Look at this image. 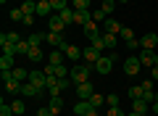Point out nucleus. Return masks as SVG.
<instances>
[{
  "label": "nucleus",
  "instance_id": "1",
  "mask_svg": "<svg viewBox=\"0 0 158 116\" xmlns=\"http://www.w3.org/2000/svg\"><path fill=\"white\" fill-rule=\"evenodd\" d=\"M90 63H77V66H74L71 69V77H69V79H71V82L74 84H82V82H90Z\"/></svg>",
  "mask_w": 158,
  "mask_h": 116
},
{
  "label": "nucleus",
  "instance_id": "2",
  "mask_svg": "<svg viewBox=\"0 0 158 116\" xmlns=\"http://www.w3.org/2000/svg\"><path fill=\"white\" fill-rule=\"evenodd\" d=\"M113 58H116L113 50H111V55H103L100 61L95 63V71H98V74H111V71H113Z\"/></svg>",
  "mask_w": 158,
  "mask_h": 116
},
{
  "label": "nucleus",
  "instance_id": "3",
  "mask_svg": "<svg viewBox=\"0 0 158 116\" xmlns=\"http://www.w3.org/2000/svg\"><path fill=\"white\" fill-rule=\"evenodd\" d=\"M42 95H45V90H40L37 84H32V82H24L19 98H42Z\"/></svg>",
  "mask_w": 158,
  "mask_h": 116
},
{
  "label": "nucleus",
  "instance_id": "4",
  "mask_svg": "<svg viewBox=\"0 0 158 116\" xmlns=\"http://www.w3.org/2000/svg\"><path fill=\"white\" fill-rule=\"evenodd\" d=\"M140 69H142V63H140V58H137V55H129V58L124 61V74H127V77L140 74Z\"/></svg>",
  "mask_w": 158,
  "mask_h": 116
},
{
  "label": "nucleus",
  "instance_id": "5",
  "mask_svg": "<svg viewBox=\"0 0 158 116\" xmlns=\"http://www.w3.org/2000/svg\"><path fill=\"white\" fill-rule=\"evenodd\" d=\"M82 58H85V61L90 63V66H95V63H98V61L103 58V53H100L98 48H92V45H87V48L82 50Z\"/></svg>",
  "mask_w": 158,
  "mask_h": 116
},
{
  "label": "nucleus",
  "instance_id": "6",
  "mask_svg": "<svg viewBox=\"0 0 158 116\" xmlns=\"http://www.w3.org/2000/svg\"><path fill=\"white\" fill-rule=\"evenodd\" d=\"M140 63H142V69H153L156 66V53L153 50H145V48H140Z\"/></svg>",
  "mask_w": 158,
  "mask_h": 116
},
{
  "label": "nucleus",
  "instance_id": "7",
  "mask_svg": "<svg viewBox=\"0 0 158 116\" xmlns=\"http://www.w3.org/2000/svg\"><path fill=\"white\" fill-rule=\"evenodd\" d=\"M61 50H63V55H66L69 61H79V58H82V50H79L77 45H71V42H63Z\"/></svg>",
  "mask_w": 158,
  "mask_h": 116
},
{
  "label": "nucleus",
  "instance_id": "8",
  "mask_svg": "<svg viewBox=\"0 0 158 116\" xmlns=\"http://www.w3.org/2000/svg\"><path fill=\"white\" fill-rule=\"evenodd\" d=\"M118 37H124V42H127V48H129V50H137V48H140V40L135 37V32H132V29H127V27H124Z\"/></svg>",
  "mask_w": 158,
  "mask_h": 116
},
{
  "label": "nucleus",
  "instance_id": "9",
  "mask_svg": "<svg viewBox=\"0 0 158 116\" xmlns=\"http://www.w3.org/2000/svg\"><path fill=\"white\" fill-rule=\"evenodd\" d=\"M29 82L37 84L40 90H48V74L45 71H29Z\"/></svg>",
  "mask_w": 158,
  "mask_h": 116
},
{
  "label": "nucleus",
  "instance_id": "10",
  "mask_svg": "<svg viewBox=\"0 0 158 116\" xmlns=\"http://www.w3.org/2000/svg\"><path fill=\"white\" fill-rule=\"evenodd\" d=\"M92 95H95V90H92V84H90V82L77 84V98H79V100H90Z\"/></svg>",
  "mask_w": 158,
  "mask_h": 116
},
{
  "label": "nucleus",
  "instance_id": "11",
  "mask_svg": "<svg viewBox=\"0 0 158 116\" xmlns=\"http://www.w3.org/2000/svg\"><path fill=\"white\" fill-rule=\"evenodd\" d=\"M103 29H106V34H116V37H118L121 29H124V24L118 21V19H108V21L103 24Z\"/></svg>",
  "mask_w": 158,
  "mask_h": 116
},
{
  "label": "nucleus",
  "instance_id": "12",
  "mask_svg": "<svg viewBox=\"0 0 158 116\" xmlns=\"http://www.w3.org/2000/svg\"><path fill=\"white\" fill-rule=\"evenodd\" d=\"M27 40H29V45H32V48H42V45L48 42V32H32Z\"/></svg>",
  "mask_w": 158,
  "mask_h": 116
},
{
  "label": "nucleus",
  "instance_id": "13",
  "mask_svg": "<svg viewBox=\"0 0 158 116\" xmlns=\"http://www.w3.org/2000/svg\"><path fill=\"white\" fill-rule=\"evenodd\" d=\"M92 21V11L90 8H85V11H74V24H82V27H85V24H90Z\"/></svg>",
  "mask_w": 158,
  "mask_h": 116
},
{
  "label": "nucleus",
  "instance_id": "14",
  "mask_svg": "<svg viewBox=\"0 0 158 116\" xmlns=\"http://www.w3.org/2000/svg\"><path fill=\"white\" fill-rule=\"evenodd\" d=\"M63 27H66V21H63L58 13L48 19V29H50V32H58V34H61V32H63Z\"/></svg>",
  "mask_w": 158,
  "mask_h": 116
},
{
  "label": "nucleus",
  "instance_id": "15",
  "mask_svg": "<svg viewBox=\"0 0 158 116\" xmlns=\"http://www.w3.org/2000/svg\"><path fill=\"white\" fill-rule=\"evenodd\" d=\"M156 45H158V34L156 32L145 34V37L140 40V48H145V50H156Z\"/></svg>",
  "mask_w": 158,
  "mask_h": 116
},
{
  "label": "nucleus",
  "instance_id": "16",
  "mask_svg": "<svg viewBox=\"0 0 158 116\" xmlns=\"http://www.w3.org/2000/svg\"><path fill=\"white\" fill-rule=\"evenodd\" d=\"M63 58H66V55H63L61 48H56V50H50V53H48V63H53V66H61Z\"/></svg>",
  "mask_w": 158,
  "mask_h": 116
},
{
  "label": "nucleus",
  "instance_id": "17",
  "mask_svg": "<svg viewBox=\"0 0 158 116\" xmlns=\"http://www.w3.org/2000/svg\"><path fill=\"white\" fill-rule=\"evenodd\" d=\"M13 58L16 55H11V53H3V58H0V71H13Z\"/></svg>",
  "mask_w": 158,
  "mask_h": 116
},
{
  "label": "nucleus",
  "instance_id": "18",
  "mask_svg": "<svg viewBox=\"0 0 158 116\" xmlns=\"http://www.w3.org/2000/svg\"><path fill=\"white\" fill-rule=\"evenodd\" d=\"M50 13H53L50 0H37V16H48L50 19Z\"/></svg>",
  "mask_w": 158,
  "mask_h": 116
},
{
  "label": "nucleus",
  "instance_id": "19",
  "mask_svg": "<svg viewBox=\"0 0 158 116\" xmlns=\"http://www.w3.org/2000/svg\"><path fill=\"white\" fill-rule=\"evenodd\" d=\"M21 84H24V82H19V79H8V82H6L8 95H21Z\"/></svg>",
  "mask_w": 158,
  "mask_h": 116
},
{
  "label": "nucleus",
  "instance_id": "20",
  "mask_svg": "<svg viewBox=\"0 0 158 116\" xmlns=\"http://www.w3.org/2000/svg\"><path fill=\"white\" fill-rule=\"evenodd\" d=\"M0 48H3V53H11V55H16V45H13L11 40L6 37V34H0Z\"/></svg>",
  "mask_w": 158,
  "mask_h": 116
},
{
  "label": "nucleus",
  "instance_id": "21",
  "mask_svg": "<svg viewBox=\"0 0 158 116\" xmlns=\"http://www.w3.org/2000/svg\"><path fill=\"white\" fill-rule=\"evenodd\" d=\"M21 11H24V16H37V3H34V0H24Z\"/></svg>",
  "mask_w": 158,
  "mask_h": 116
},
{
  "label": "nucleus",
  "instance_id": "22",
  "mask_svg": "<svg viewBox=\"0 0 158 116\" xmlns=\"http://www.w3.org/2000/svg\"><path fill=\"white\" fill-rule=\"evenodd\" d=\"M63 42H66V40H63V34H58V32H48V45H53V48H61Z\"/></svg>",
  "mask_w": 158,
  "mask_h": 116
},
{
  "label": "nucleus",
  "instance_id": "23",
  "mask_svg": "<svg viewBox=\"0 0 158 116\" xmlns=\"http://www.w3.org/2000/svg\"><path fill=\"white\" fill-rule=\"evenodd\" d=\"M27 58H29V61H34V63H40V61H45V53H42V48H32L27 53Z\"/></svg>",
  "mask_w": 158,
  "mask_h": 116
},
{
  "label": "nucleus",
  "instance_id": "24",
  "mask_svg": "<svg viewBox=\"0 0 158 116\" xmlns=\"http://www.w3.org/2000/svg\"><path fill=\"white\" fill-rule=\"evenodd\" d=\"M148 100H142V98H137V100H132V111H137V114H148Z\"/></svg>",
  "mask_w": 158,
  "mask_h": 116
},
{
  "label": "nucleus",
  "instance_id": "25",
  "mask_svg": "<svg viewBox=\"0 0 158 116\" xmlns=\"http://www.w3.org/2000/svg\"><path fill=\"white\" fill-rule=\"evenodd\" d=\"M145 95V90H142V84H129V100H137Z\"/></svg>",
  "mask_w": 158,
  "mask_h": 116
},
{
  "label": "nucleus",
  "instance_id": "26",
  "mask_svg": "<svg viewBox=\"0 0 158 116\" xmlns=\"http://www.w3.org/2000/svg\"><path fill=\"white\" fill-rule=\"evenodd\" d=\"M92 21H95V24H106L108 21V13L103 11V8H98V11H92Z\"/></svg>",
  "mask_w": 158,
  "mask_h": 116
},
{
  "label": "nucleus",
  "instance_id": "27",
  "mask_svg": "<svg viewBox=\"0 0 158 116\" xmlns=\"http://www.w3.org/2000/svg\"><path fill=\"white\" fill-rule=\"evenodd\" d=\"M90 45L103 53V50H106V45H103V34H90Z\"/></svg>",
  "mask_w": 158,
  "mask_h": 116
},
{
  "label": "nucleus",
  "instance_id": "28",
  "mask_svg": "<svg viewBox=\"0 0 158 116\" xmlns=\"http://www.w3.org/2000/svg\"><path fill=\"white\" fill-rule=\"evenodd\" d=\"M50 6H53V13H61L69 8V0H50Z\"/></svg>",
  "mask_w": 158,
  "mask_h": 116
},
{
  "label": "nucleus",
  "instance_id": "29",
  "mask_svg": "<svg viewBox=\"0 0 158 116\" xmlns=\"http://www.w3.org/2000/svg\"><path fill=\"white\" fill-rule=\"evenodd\" d=\"M11 108H13L16 116H21L24 111H27V103H24V100H11Z\"/></svg>",
  "mask_w": 158,
  "mask_h": 116
},
{
  "label": "nucleus",
  "instance_id": "30",
  "mask_svg": "<svg viewBox=\"0 0 158 116\" xmlns=\"http://www.w3.org/2000/svg\"><path fill=\"white\" fill-rule=\"evenodd\" d=\"M48 108H50V111H56V114H61L63 100H61V98H50V100H48Z\"/></svg>",
  "mask_w": 158,
  "mask_h": 116
},
{
  "label": "nucleus",
  "instance_id": "31",
  "mask_svg": "<svg viewBox=\"0 0 158 116\" xmlns=\"http://www.w3.org/2000/svg\"><path fill=\"white\" fill-rule=\"evenodd\" d=\"M29 50H32V45H29V40H21V42L16 45V55H27Z\"/></svg>",
  "mask_w": 158,
  "mask_h": 116
},
{
  "label": "nucleus",
  "instance_id": "32",
  "mask_svg": "<svg viewBox=\"0 0 158 116\" xmlns=\"http://www.w3.org/2000/svg\"><path fill=\"white\" fill-rule=\"evenodd\" d=\"M116 42H118V40H116V34H103V45H106L108 50H113V48H116Z\"/></svg>",
  "mask_w": 158,
  "mask_h": 116
},
{
  "label": "nucleus",
  "instance_id": "33",
  "mask_svg": "<svg viewBox=\"0 0 158 116\" xmlns=\"http://www.w3.org/2000/svg\"><path fill=\"white\" fill-rule=\"evenodd\" d=\"M13 79H19V82H29V74H27V69H13Z\"/></svg>",
  "mask_w": 158,
  "mask_h": 116
},
{
  "label": "nucleus",
  "instance_id": "34",
  "mask_svg": "<svg viewBox=\"0 0 158 116\" xmlns=\"http://www.w3.org/2000/svg\"><path fill=\"white\" fill-rule=\"evenodd\" d=\"M85 34H87V37H90V34H100V24H95V21L85 24Z\"/></svg>",
  "mask_w": 158,
  "mask_h": 116
},
{
  "label": "nucleus",
  "instance_id": "35",
  "mask_svg": "<svg viewBox=\"0 0 158 116\" xmlns=\"http://www.w3.org/2000/svg\"><path fill=\"white\" fill-rule=\"evenodd\" d=\"M58 16H61V19H63V21H66V24H74V8L69 6L66 11H61V13H58Z\"/></svg>",
  "mask_w": 158,
  "mask_h": 116
},
{
  "label": "nucleus",
  "instance_id": "36",
  "mask_svg": "<svg viewBox=\"0 0 158 116\" xmlns=\"http://www.w3.org/2000/svg\"><path fill=\"white\" fill-rule=\"evenodd\" d=\"M71 8L74 11H85V8H90V0H71Z\"/></svg>",
  "mask_w": 158,
  "mask_h": 116
},
{
  "label": "nucleus",
  "instance_id": "37",
  "mask_svg": "<svg viewBox=\"0 0 158 116\" xmlns=\"http://www.w3.org/2000/svg\"><path fill=\"white\" fill-rule=\"evenodd\" d=\"M103 11H106L108 13V16H113V8H116V0H103Z\"/></svg>",
  "mask_w": 158,
  "mask_h": 116
},
{
  "label": "nucleus",
  "instance_id": "38",
  "mask_svg": "<svg viewBox=\"0 0 158 116\" xmlns=\"http://www.w3.org/2000/svg\"><path fill=\"white\" fill-rule=\"evenodd\" d=\"M8 16H11L13 21H21V24H24V11H21V8H13V11L8 13Z\"/></svg>",
  "mask_w": 158,
  "mask_h": 116
},
{
  "label": "nucleus",
  "instance_id": "39",
  "mask_svg": "<svg viewBox=\"0 0 158 116\" xmlns=\"http://www.w3.org/2000/svg\"><path fill=\"white\" fill-rule=\"evenodd\" d=\"M90 103L95 105V108H100V105H106V98H103V95H98V92H95V95H92V98H90Z\"/></svg>",
  "mask_w": 158,
  "mask_h": 116
},
{
  "label": "nucleus",
  "instance_id": "40",
  "mask_svg": "<svg viewBox=\"0 0 158 116\" xmlns=\"http://www.w3.org/2000/svg\"><path fill=\"white\" fill-rule=\"evenodd\" d=\"M106 103H108V108H111V105H118V103H121V98H118L116 92H111V95L106 98Z\"/></svg>",
  "mask_w": 158,
  "mask_h": 116
},
{
  "label": "nucleus",
  "instance_id": "41",
  "mask_svg": "<svg viewBox=\"0 0 158 116\" xmlns=\"http://www.w3.org/2000/svg\"><path fill=\"white\" fill-rule=\"evenodd\" d=\"M0 116H16V114H13V108L8 103H3V105H0Z\"/></svg>",
  "mask_w": 158,
  "mask_h": 116
},
{
  "label": "nucleus",
  "instance_id": "42",
  "mask_svg": "<svg viewBox=\"0 0 158 116\" xmlns=\"http://www.w3.org/2000/svg\"><path fill=\"white\" fill-rule=\"evenodd\" d=\"M108 116H127V114L118 108V105H111V108H108Z\"/></svg>",
  "mask_w": 158,
  "mask_h": 116
},
{
  "label": "nucleus",
  "instance_id": "43",
  "mask_svg": "<svg viewBox=\"0 0 158 116\" xmlns=\"http://www.w3.org/2000/svg\"><path fill=\"white\" fill-rule=\"evenodd\" d=\"M37 116H58V114H56V111H50L48 105H42V108L37 111Z\"/></svg>",
  "mask_w": 158,
  "mask_h": 116
},
{
  "label": "nucleus",
  "instance_id": "44",
  "mask_svg": "<svg viewBox=\"0 0 158 116\" xmlns=\"http://www.w3.org/2000/svg\"><path fill=\"white\" fill-rule=\"evenodd\" d=\"M6 37H8V40H11V42H13V45H19V42H21V37H19V34H16V32H6Z\"/></svg>",
  "mask_w": 158,
  "mask_h": 116
},
{
  "label": "nucleus",
  "instance_id": "45",
  "mask_svg": "<svg viewBox=\"0 0 158 116\" xmlns=\"http://www.w3.org/2000/svg\"><path fill=\"white\" fill-rule=\"evenodd\" d=\"M153 82H156V79H145V82H142V90H153Z\"/></svg>",
  "mask_w": 158,
  "mask_h": 116
},
{
  "label": "nucleus",
  "instance_id": "46",
  "mask_svg": "<svg viewBox=\"0 0 158 116\" xmlns=\"http://www.w3.org/2000/svg\"><path fill=\"white\" fill-rule=\"evenodd\" d=\"M150 71H153V74H150V79H158V66H153Z\"/></svg>",
  "mask_w": 158,
  "mask_h": 116
},
{
  "label": "nucleus",
  "instance_id": "47",
  "mask_svg": "<svg viewBox=\"0 0 158 116\" xmlns=\"http://www.w3.org/2000/svg\"><path fill=\"white\" fill-rule=\"evenodd\" d=\"M153 116H158V103H153Z\"/></svg>",
  "mask_w": 158,
  "mask_h": 116
},
{
  "label": "nucleus",
  "instance_id": "48",
  "mask_svg": "<svg viewBox=\"0 0 158 116\" xmlns=\"http://www.w3.org/2000/svg\"><path fill=\"white\" fill-rule=\"evenodd\" d=\"M127 116H145V114H137V111H129V114H127Z\"/></svg>",
  "mask_w": 158,
  "mask_h": 116
},
{
  "label": "nucleus",
  "instance_id": "49",
  "mask_svg": "<svg viewBox=\"0 0 158 116\" xmlns=\"http://www.w3.org/2000/svg\"><path fill=\"white\" fill-rule=\"evenodd\" d=\"M156 66H158V53H156Z\"/></svg>",
  "mask_w": 158,
  "mask_h": 116
},
{
  "label": "nucleus",
  "instance_id": "50",
  "mask_svg": "<svg viewBox=\"0 0 158 116\" xmlns=\"http://www.w3.org/2000/svg\"><path fill=\"white\" fill-rule=\"evenodd\" d=\"M116 3H127V0H116Z\"/></svg>",
  "mask_w": 158,
  "mask_h": 116
},
{
  "label": "nucleus",
  "instance_id": "51",
  "mask_svg": "<svg viewBox=\"0 0 158 116\" xmlns=\"http://www.w3.org/2000/svg\"><path fill=\"white\" fill-rule=\"evenodd\" d=\"M156 103H158V92H156Z\"/></svg>",
  "mask_w": 158,
  "mask_h": 116
}]
</instances>
